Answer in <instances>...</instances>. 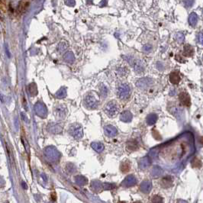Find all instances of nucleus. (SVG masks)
<instances>
[{
	"instance_id": "nucleus-4",
	"label": "nucleus",
	"mask_w": 203,
	"mask_h": 203,
	"mask_svg": "<svg viewBox=\"0 0 203 203\" xmlns=\"http://www.w3.org/2000/svg\"><path fill=\"white\" fill-rule=\"evenodd\" d=\"M179 99H180V102H181L182 105H183L184 106H190L191 105V99L190 96L187 93L185 92H183V93H180L179 95Z\"/></svg>"
},
{
	"instance_id": "nucleus-3",
	"label": "nucleus",
	"mask_w": 203,
	"mask_h": 203,
	"mask_svg": "<svg viewBox=\"0 0 203 203\" xmlns=\"http://www.w3.org/2000/svg\"><path fill=\"white\" fill-rule=\"evenodd\" d=\"M129 94H130V88L128 87V86L122 84V85H121L118 87V95L120 99H124L128 98Z\"/></svg>"
},
{
	"instance_id": "nucleus-5",
	"label": "nucleus",
	"mask_w": 203,
	"mask_h": 203,
	"mask_svg": "<svg viewBox=\"0 0 203 203\" xmlns=\"http://www.w3.org/2000/svg\"><path fill=\"white\" fill-rule=\"evenodd\" d=\"M70 133L71 135H73L75 138H80L83 136V130H82L81 126L76 127V125H74V127H71L70 129Z\"/></svg>"
},
{
	"instance_id": "nucleus-11",
	"label": "nucleus",
	"mask_w": 203,
	"mask_h": 203,
	"mask_svg": "<svg viewBox=\"0 0 203 203\" xmlns=\"http://www.w3.org/2000/svg\"><path fill=\"white\" fill-rule=\"evenodd\" d=\"M197 22V16L195 13H192L189 17V22H190L191 25H195Z\"/></svg>"
},
{
	"instance_id": "nucleus-8",
	"label": "nucleus",
	"mask_w": 203,
	"mask_h": 203,
	"mask_svg": "<svg viewBox=\"0 0 203 203\" xmlns=\"http://www.w3.org/2000/svg\"><path fill=\"white\" fill-rule=\"evenodd\" d=\"M105 132L106 135L109 137H112L116 135L117 134V130H116L115 128H114L112 125H108V126H105Z\"/></svg>"
},
{
	"instance_id": "nucleus-2",
	"label": "nucleus",
	"mask_w": 203,
	"mask_h": 203,
	"mask_svg": "<svg viewBox=\"0 0 203 203\" xmlns=\"http://www.w3.org/2000/svg\"><path fill=\"white\" fill-rule=\"evenodd\" d=\"M118 105L115 101L109 102L108 105L105 106V112L109 116H113L118 112Z\"/></svg>"
},
{
	"instance_id": "nucleus-1",
	"label": "nucleus",
	"mask_w": 203,
	"mask_h": 203,
	"mask_svg": "<svg viewBox=\"0 0 203 203\" xmlns=\"http://www.w3.org/2000/svg\"><path fill=\"white\" fill-rule=\"evenodd\" d=\"M95 93H89V94H87L86 96L85 99H84V102L86 105L87 108L89 109H95L98 106L99 100L97 97L94 96Z\"/></svg>"
},
{
	"instance_id": "nucleus-9",
	"label": "nucleus",
	"mask_w": 203,
	"mask_h": 203,
	"mask_svg": "<svg viewBox=\"0 0 203 203\" xmlns=\"http://www.w3.org/2000/svg\"><path fill=\"white\" fill-rule=\"evenodd\" d=\"M131 118H132V116H131V114H130L129 112H123L122 113V116H121V119L125 122H129V121L131 119Z\"/></svg>"
},
{
	"instance_id": "nucleus-13",
	"label": "nucleus",
	"mask_w": 203,
	"mask_h": 203,
	"mask_svg": "<svg viewBox=\"0 0 203 203\" xmlns=\"http://www.w3.org/2000/svg\"><path fill=\"white\" fill-rule=\"evenodd\" d=\"M4 186H5V180H3L2 176H0V187H2Z\"/></svg>"
},
{
	"instance_id": "nucleus-12",
	"label": "nucleus",
	"mask_w": 203,
	"mask_h": 203,
	"mask_svg": "<svg viewBox=\"0 0 203 203\" xmlns=\"http://www.w3.org/2000/svg\"><path fill=\"white\" fill-rule=\"evenodd\" d=\"M156 119H157L156 115H149V117L147 118V120H148V124L149 125H152V124H154V122H155Z\"/></svg>"
},
{
	"instance_id": "nucleus-7",
	"label": "nucleus",
	"mask_w": 203,
	"mask_h": 203,
	"mask_svg": "<svg viewBox=\"0 0 203 203\" xmlns=\"http://www.w3.org/2000/svg\"><path fill=\"white\" fill-rule=\"evenodd\" d=\"M170 80L171 83L173 84H178L180 81V76L179 72H172L170 75Z\"/></svg>"
},
{
	"instance_id": "nucleus-10",
	"label": "nucleus",
	"mask_w": 203,
	"mask_h": 203,
	"mask_svg": "<svg viewBox=\"0 0 203 203\" xmlns=\"http://www.w3.org/2000/svg\"><path fill=\"white\" fill-rule=\"evenodd\" d=\"M29 6V2H22L20 3V6H19V12H24L25 11L26 9Z\"/></svg>"
},
{
	"instance_id": "nucleus-6",
	"label": "nucleus",
	"mask_w": 203,
	"mask_h": 203,
	"mask_svg": "<svg viewBox=\"0 0 203 203\" xmlns=\"http://www.w3.org/2000/svg\"><path fill=\"white\" fill-rule=\"evenodd\" d=\"M194 54V49H193V47H192L189 44H186V45L184 46V49L183 51V55L187 57H191L193 56Z\"/></svg>"
}]
</instances>
